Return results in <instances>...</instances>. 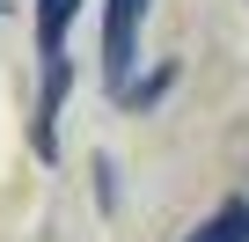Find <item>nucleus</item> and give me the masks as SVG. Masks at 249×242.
<instances>
[{"mask_svg": "<svg viewBox=\"0 0 249 242\" xmlns=\"http://www.w3.org/2000/svg\"><path fill=\"white\" fill-rule=\"evenodd\" d=\"M154 0H103V88L110 103H132V66H140V30Z\"/></svg>", "mask_w": 249, "mask_h": 242, "instance_id": "f03ea898", "label": "nucleus"}, {"mask_svg": "<svg viewBox=\"0 0 249 242\" xmlns=\"http://www.w3.org/2000/svg\"><path fill=\"white\" fill-rule=\"evenodd\" d=\"M183 242H249V198H220Z\"/></svg>", "mask_w": 249, "mask_h": 242, "instance_id": "7ed1b4c3", "label": "nucleus"}, {"mask_svg": "<svg viewBox=\"0 0 249 242\" xmlns=\"http://www.w3.org/2000/svg\"><path fill=\"white\" fill-rule=\"evenodd\" d=\"M0 15H15V0H0Z\"/></svg>", "mask_w": 249, "mask_h": 242, "instance_id": "20e7f679", "label": "nucleus"}, {"mask_svg": "<svg viewBox=\"0 0 249 242\" xmlns=\"http://www.w3.org/2000/svg\"><path fill=\"white\" fill-rule=\"evenodd\" d=\"M81 15V0H37V154L52 162L59 154V110H66V88H73V59H66V30Z\"/></svg>", "mask_w": 249, "mask_h": 242, "instance_id": "f257e3e1", "label": "nucleus"}]
</instances>
